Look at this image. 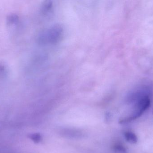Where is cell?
I'll use <instances>...</instances> for the list:
<instances>
[{
    "label": "cell",
    "instance_id": "6da1fadb",
    "mask_svg": "<svg viewBox=\"0 0 153 153\" xmlns=\"http://www.w3.org/2000/svg\"><path fill=\"white\" fill-rule=\"evenodd\" d=\"M151 105V99L148 92L141 96L136 101L134 110L132 115L121 120V123H126L134 120L142 116Z\"/></svg>",
    "mask_w": 153,
    "mask_h": 153
},
{
    "label": "cell",
    "instance_id": "8992f818",
    "mask_svg": "<svg viewBox=\"0 0 153 153\" xmlns=\"http://www.w3.org/2000/svg\"></svg>",
    "mask_w": 153,
    "mask_h": 153
},
{
    "label": "cell",
    "instance_id": "5b68a950",
    "mask_svg": "<svg viewBox=\"0 0 153 153\" xmlns=\"http://www.w3.org/2000/svg\"><path fill=\"white\" fill-rule=\"evenodd\" d=\"M30 138L35 143H39L41 140V136L38 134H31Z\"/></svg>",
    "mask_w": 153,
    "mask_h": 153
},
{
    "label": "cell",
    "instance_id": "7a4b0ae2",
    "mask_svg": "<svg viewBox=\"0 0 153 153\" xmlns=\"http://www.w3.org/2000/svg\"><path fill=\"white\" fill-rule=\"evenodd\" d=\"M62 33V28L56 25L42 32L39 36V40L43 44H53L61 39Z\"/></svg>",
    "mask_w": 153,
    "mask_h": 153
},
{
    "label": "cell",
    "instance_id": "3957f363",
    "mask_svg": "<svg viewBox=\"0 0 153 153\" xmlns=\"http://www.w3.org/2000/svg\"><path fill=\"white\" fill-rule=\"evenodd\" d=\"M125 136L127 141L131 143H136L138 141L137 136L133 132H126L125 134Z\"/></svg>",
    "mask_w": 153,
    "mask_h": 153
},
{
    "label": "cell",
    "instance_id": "277c9868",
    "mask_svg": "<svg viewBox=\"0 0 153 153\" xmlns=\"http://www.w3.org/2000/svg\"><path fill=\"white\" fill-rule=\"evenodd\" d=\"M115 151L118 153H126V149L123 146L120 144H117L115 146Z\"/></svg>",
    "mask_w": 153,
    "mask_h": 153
}]
</instances>
